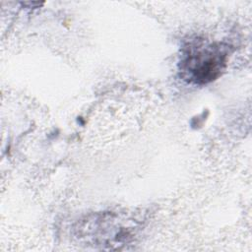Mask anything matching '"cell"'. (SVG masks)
Here are the masks:
<instances>
[{
    "label": "cell",
    "instance_id": "obj_1",
    "mask_svg": "<svg viewBox=\"0 0 252 252\" xmlns=\"http://www.w3.org/2000/svg\"><path fill=\"white\" fill-rule=\"evenodd\" d=\"M227 46L220 42L199 40L187 46L181 59V72L191 83L203 85L216 80L223 71Z\"/></svg>",
    "mask_w": 252,
    "mask_h": 252
},
{
    "label": "cell",
    "instance_id": "obj_2",
    "mask_svg": "<svg viewBox=\"0 0 252 252\" xmlns=\"http://www.w3.org/2000/svg\"><path fill=\"white\" fill-rule=\"evenodd\" d=\"M114 215H102L101 217L88 220L80 227L79 235L87 238L91 245L108 249H119L129 244L135 235V226L122 224Z\"/></svg>",
    "mask_w": 252,
    "mask_h": 252
}]
</instances>
